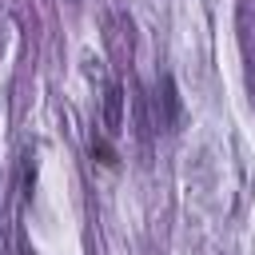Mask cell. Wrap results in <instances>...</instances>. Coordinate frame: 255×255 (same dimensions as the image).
<instances>
[{"mask_svg": "<svg viewBox=\"0 0 255 255\" xmlns=\"http://www.w3.org/2000/svg\"><path fill=\"white\" fill-rule=\"evenodd\" d=\"M151 108H155V128H175V120H179V96H175V80L171 76L159 80Z\"/></svg>", "mask_w": 255, "mask_h": 255, "instance_id": "cell-1", "label": "cell"}, {"mask_svg": "<svg viewBox=\"0 0 255 255\" xmlns=\"http://www.w3.org/2000/svg\"><path fill=\"white\" fill-rule=\"evenodd\" d=\"M120 112H124V92H120V88H108V100H104V128H108L112 135H116L120 124H124Z\"/></svg>", "mask_w": 255, "mask_h": 255, "instance_id": "cell-2", "label": "cell"}, {"mask_svg": "<svg viewBox=\"0 0 255 255\" xmlns=\"http://www.w3.org/2000/svg\"><path fill=\"white\" fill-rule=\"evenodd\" d=\"M24 255H32V251H24Z\"/></svg>", "mask_w": 255, "mask_h": 255, "instance_id": "cell-3", "label": "cell"}]
</instances>
